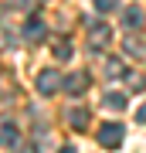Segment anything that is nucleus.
<instances>
[{
	"instance_id": "1",
	"label": "nucleus",
	"mask_w": 146,
	"mask_h": 153,
	"mask_svg": "<svg viewBox=\"0 0 146 153\" xmlns=\"http://www.w3.org/2000/svg\"><path fill=\"white\" fill-rule=\"evenodd\" d=\"M99 143L105 150H119L122 146V126L119 123H102L99 126Z\"/></svg>"
},
{
	"instance_id": "2",
	"label": "nucleus",
	"mask_w": 146,
	"mask_h": 153,
	"mask_svg": "<svg viewBox=\"0 0 146 153\" xmlns=\"http://www.w3.org/2000/svg\"><path fill=\"white\" fill-rule=\"evenodd\" d=\"M61 88H65V92H71V95H82V92L88 88V71H71L65 82H61Z\"/></svg>"
},
{
	"instance_id": "3",
	"label": "nucleus",
	"mask_w": 146,
	"mask_h": 153,
	"mask_svg": "<svg viewBox=\"0 0 146 153\" xmlns=\"http://www.w3.org/2000/svg\"><path fill=\"white\" fill-rule=\"evenodd\" d=\"M58 88H61V78H58V71H41V75H38V92L41 95H51V92H58Z\"/></svg>"
},
{
	"instance_id": "4",
	"label": "nucleus",
	"mask_w": 146,
	"mask_h": 153,
	"mask_svg": "<svg viewBox=\"0 0 146 153\" xmlns=\"http://www.w3.org/2000/svg\"><path fill=\"white\" fill-rule=\"evenodd\" d=\"M24 38H27V41H41V38H44V24L31 17V21L24 24Z\"/></svg>"
},
{
	"instance_id": "5",
	"label": "nucleus",
	"mask_w": 146,
	"mask_h": 153,
	"mask_svg": "<svg viewBox=\"0 0 146 153\" xmlns=\"http://www.w3.org/2000/svg\"><path fill=\"white\" fill-rule=\"evenodd\" d=\"M68 123L75 126V129H85V126H88V109H82V105H75V109L68 112Z\"/></svg>"
},
{
	"instance_id": "6",
	"label": "nucleus",
	"mask_w": 146,
	"mask_h": 153,
	"mask_svg": "<svg viewBox=\"0 0 146 153\" xmlns=\"http://www.w3.org/2000/svg\"><path fill=\"white\" fill-rule=\"evenodd\" d=\"M102 105H105V109H126V95L122 92H105L102 95Z\"/></svg>"
},
{
	"instance_id": "7",
	"label": "nucleus",
	"mask_w": 146,
	"mask_h": 153,
	"mask_svg": "<svg viewBox=\"0 0 146 153\" xmlns=\"http://www.w3.org/2000/svg\"><path fill=\"white\" fill-rule=\"evenodd\" d=\"M0 143H4V146H14V143H17V126L14 123H4V126H0Z\"/></svg>"
},
{
	"instance_id": "8",
	"label": "nucleus",
	"mask_w": 146,
	"mask_h": 153,
	"mask_svg": "<svg viewBox=\"0 0 146 153\" xmlns=\"http://www.w3.org/2000/svg\"><path fill=\"white\" fill-rule=\"evenodd\" d=\"M99 44H102V48L109 44V27H105V24H102V27H92V51L99 48Z\"/></svg>"
},
{
	"instance_id": "9",
	"label": "nucleus",
	"mask_w": 146,
	"mask_h": 153,
	"mask_svg": "<svg viewBox=\"0 0 146 153\" xmlns=\"http://www.w3.org/2000/svg\"><path fill=\"white\" fill-rule=\"evenodd\" d=\"M122 21H126V27H139L143 24V10L139 7H129V10L122 14Z\"/></svg>"
},
{
	"instance_id": "10",
	"label": "nucleus",
	"mask_w": 146,
	"mask_h": 153,
	"mask_svg": "<svg viewBox=\"0 0 146 153\" xmlns=\"http://www.w3.org/2000/svg\"><path fill=\"white\" fill-rule=\"evenodd\" d=\"M54 58H61V61L71 58V44L68 41H58V44H54Z\"/></svg>"
},
{
	"instance_id": "11",
	"label": "nucleus",
	"mask_w": 146,
	"mask_h": 153,
	"mask_svg": "<svg viewBox=\"0 0 146 153\" xmlns=\"http://www.w3.org/2000/svg\"><path fill=\"white\" fill-rule=\"evenodd\" d=\"M116 4H119V0H95V7L102 14H109V10H116Z\"/></svg>"
},
{
	"instance_id": "12",
	"label": "nucleus",
	"mask_w": 146,
	"mask_h": 153,
	"mask_svg": "<svg viewBox=\"0 0 146 153\" xmlns=\"http://www.w3.org/2000/svg\"><path fill=\"white\" fill-rule=\"evenodd\" d=\"M126 82H129V88H133V92H143V85H146V82H143L139 75H129V78H126Z\"/></svg>"
},
{
	"instance_id": "13",
	"label": "nucleus",
	"mask_w": 146,
	"mask_h": 153,
	"mask_svg": "<svg viewBox=\"0 0 146 153\" xmlns=\"http://www.w3.org/2000/svg\"><path fill=\"white\" fill-rule=\"evenodd\" d=\"M136 119H139V123L146 126V105H143V109H139V112H136Z\"/></svg>"
},
{
	"instance_id": "14",
	"label": "nucleus",
	"mask_w": 146,
	"mask_h": 153,
	"mask_svg": "<svg viewBox=\"0 0 146 153\" xmlns=\"http://www.w3.org/2000/svg\"><path fill=\"white\" fill-rule=\"evenodd\" d=\"M38 4H41V0H24V7H27V10H34Z\"/></svg>"
},
{
	"instance_id": "15",
	"label": "nucleus",
	"mask_w": 146,
	"mask_h": 153,
	"mask_svg": "<svg viewBox=\"0 0 146 153\" xmlns=\"http://www.w3.org/2000/svg\"><path fill=\"white\" fill-rule=\"evenodd\" d=\"M61 153H75V146H65V150H61Z\"/></svg>"
}]
</instances>
